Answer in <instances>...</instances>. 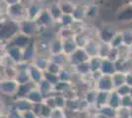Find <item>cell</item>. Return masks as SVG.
<instances>
[{
    "label": "cell",
    "instance_id": "9",
    "mask_svg": "<svg viewBox=\"0 0 132 118\" xmlns=\"http://www.w3.org/2000/svg\"><path fill=\"white\" fill-rule=\"evenodd\" d=\"M44 9L43 2H38V0H33L32 3L27 6V18L30 20H36Z\"/></svg>",
    "mask_w": 132,
    "mask_h": 118
},
{
    "label": "cell",
    "instance_id": "49",
    "mask_svg": "<svg viewBox=\"0 0 132 118\" xmlns=\"http://www.w3.org/2000/svg\"><path fill=\"white\" fill-rule=\"evenodd\" d=\"M44 80H46L48 83H50L53 87L56 86V85L60 82V80H59V78H58V75L51 74V73H50V72H47V71H45V72L44 73Z\"/></svg>",
    "mask_w": 132,
    "mask_h": 118
},
{
    "label": "cell",
    "instance_id": "60",
    "mask_svg": "<svg viewBox=\"0 0 132 118\" xmlns=\"http://www.w3.org/2000/svg\"><path fill=\"white\" fill-rule=\"evenodd\" d=\"M1 118H7V117H6V115H4V114H2V115H1Z\"/></svg>",
    "mask_w": 132,
    "mask_h": 118
},
{
    "label": "cell",
    "instance_id": "7",
    "mask_svg": "<svg viewBox=\"0 0 132 118\" xmlns=\"http://www.w3.org/2000/svg\"><path fill=\"white\" fill-rule=\"evenodd\" d=\"M39 55L37 48V40H31L30 43L23 48V61L33 63L35 58Z\"/></svg>",
    "mask_w": 132,
    "mask_h": 118
},
{
    "label": "cell",
    "instance_id": "39",
    "mask_svg": "<svg viewBox=\"0 0 132 118\" xmlns=\"http://www.w3.org/2000/svg\"><path fill=\"white\" fill-rule=\"evenodd\" d=\"M112 49L110 43H105V42H101L99 50V56L102 59H106L110 55V51Z\"/></svg>",
    "mask_w": 132,
    "mask_h": 118
},
{
    "label": "cell",
    "instance_id": "1",
    "mask_svg": "<svg viewBox=\"0 0 132 118\" xmlns=\"http://www.w3.org/2000/svg\"><path fill=\"white\" fill-rule=\"evenodd\" d=\"M6 16L9 20L19 23L28 19L27 18V6L23 4V2L17 3L14 5L8 6Z\"/></svg>",
    "mask_w": 132,
    "mask_h": 118
},
{
    "label": "cell",
    "instance_id": "27",
    "mask_svg": "<svg viewBox=\"0 0 132 118\" xmlns=\"http://www.w3.org/2000/svg\"><path fill=\"white\" fill-rule=\"evenodd\" d=\"M110 93H106V92H98L95 107H97V108L99 109L100 107L108 105V104H109V101H110Z\"/></svg>",
    "mask_w": 132,
    "mask_h": 118
},
{
    "label": "cell",
    "instance_id": "54",
    "mask_svg": "<svg viewBox=\"0 0 132 118\" xmlns=\"http://www.w3.org/2000/svg\"><path fill=\"white\" fill-rule=\"evenodd\" d=\"M121 107L132 108V96L130 95L121 97Z\"/></svg>",
    "mask_w": 132,
    "mask_h": 118
},
{
    "label": "cell",
    "instance_id": "32",
    "mask_svg": "<svg viewBox=\"0 0 132 118\" xmlns=\"http://www.w3.org/2000/svg\"><path fill=\"white\" fill-rule=\"evenodd\" d=\"M97 94H98V90H96V89H89V90H85V93H84L82 97L88 102L91 106H95L96 98H97Z\"/></svg>",
    "mask_w": 132,
    "mask_h": 118
},
{
    "label": "cell",
    "instance_id": "55",
    "mask_svg": "<svg viewBox=\"0 0 132 118\" xmlns=\"http://www.w3.org/2000/svg\"><path fill=\"white\" fill-rule=\"evenodd\" d=\"M106 59H110V60H111V61H113V62L117 61V60L119 59V52H118V49L112 47L110 55H109V57H108Z\"/></svg>",
    "mask_w": 132,
    "mask_h": 118
},
{
    "label": "cell",
    "instance_id": "22",
    "mask_svg": "<svg viewBox=\"0 0 132 118\" xmlns=\"http://www.w3.org/2000/svg\"><path fill=\"white\" fill-rule=\"evenodd\" d=\"M50 57L48 56H44V55H38V56L35 58V60L33 61L32 64H34L37 68H39L40 71L45 72L48 68L50 65Z\"/></svg>",
    "mask_w": 132,
    "mask_h": 118
},
{
    "label": "cell",
    "instance_id": "58",
    "mask_svg": "<svg viewBox=\"0 0 132 118\" xmlns=\"http://www.w3.org/2000/svg\"><path fill=\"white\" fill-rule=\"evenodd\" d=\"M5 4H7L8 6L10 5H14V4H17V3H20V2H22L23 0H2Z\"/></svg>",
    "mask_w": 132,
    "mask_h": 118
},
{
    "label": "cell",
    "instance_id": "12",
    "mask_svg": "<svg viewBox=\"0 0 132 118\" xmlns=\"http://www.w3.org/2000/svg\"><path fill=\"white\" fill-rule=\"evenodd\" d=\"M4 52H6L16 63H19V62L23 61V48L22 47H19V46L14 45V44H9L7 46V48H6V50L4 51Z\"/></svg>",
    "mask_w": 132,
    "mask_h": 118
},
{
    "label": "cell",
    "instance_id": "50",
    "mask_svg": "<svg viewBox=\"0 0 132 118\" xmlns=\"http://www.w3.org/2000/svg\"><path fill=\"white\" fill-rule=\"evenodd\" d=\"M116 118H132V108H125V107L118 108Z\"/></svg>",
    "mask_w": 132,
    "mask_h": 118
},
{
    "label": "cell",
    "instance_id": "31",
    "mask_svg": "<svg viewBox=\"0 0 132 118\" xmlns=\"http://www.w3.org/2000/svg\"><path fill=\"white\" fill-rule=\"evenodd\" d=\"M75 34H76L74 33L72 28H68V27H59V30L57 31V37L60 38L62 40L73 39Z\"/></svg>",
    "mask_w": 132,
    "mask_h": 118
},
{
    "label": "cell",
    "instance_id": "34",
    "mask_svg": "<svg viewBox=\"0 0 132 118\" xmlns=\"http://www.w3.org/2000/svg\"><path fill=\"white\" fill-rule=\"evenodd\" d=\"M112 78V83H113V87H114V90L119 88L120 86L125 84V81H126V74L122 73V72H116L111 76Z\"/></svg>",
    "mask_w": 132,
    "mask_h": 118
},
{
    "label": "cell",
    "instance_id": "20",
    "mask_svg": "<svg viewBox=\"0 0 132 118\" xmlns=\"http://www.w3.org/2000/svg\"><path fill=\"white\" fill-rule=\"evenodd\" d=\"M28 72H29V75H30L31 81L33 83H35L36 85H38L42 80H44V72L40 71L39 68H37L34 64H31V66L29 68Z\"/></svg>",
    "mask_w": 132,
    "mask_h": 118
},
{
    "label": "cell",
    "instance_id": "47",
    "mask_svg": "<svg viewBox=\"0 0 132 118\" xmlns=\"http://www.w3.org/2000/svg\"><path fill=\"white\" fill-rule=\"evenodd\" d=\"M122 32V35H123V43L128 47H132V29H127Z\"/></svg>",
    "mask_w": 132,
    "mask_h": 118
},
{
    "label": "cell",
    "instance_id": "4",
    "mask_svg": "<svg viewBox=\"0 0 132 118\" xmlns=\"http://www.w3.org/2000/svg\"><path fill=\"white\" fill-rule=\"evenodd\" d=\"M117 33L118 31L111 25H104L97 31V39L101 42L110 43Z\"/></svg>",
    "mask_w": 132,
    "mask_h": 118
},
{
    "label": "cell",
    "instance_id": "40",
    "mask_svg": "<svg viewBox=\"0 0 132 118\" xmlns=\"http://www.w3.org/2000/svg\"><path fill=\"white\" fill-rule=\"evenodd\" d=\"M3 114L6 115L7 118H23V113H21L18 109H16V107L13 104L7 107V110Z\"/></svg>",
    "mask_w": 132,
    "mask_h": 118
},
{
    "label": "cell",
    "instance_id": "56",
    "mask_svg": "<svg viewBox=\"0 0 132 118\" xmlns=\"http://www.w3.org/2000/svg\"><path fill=\"white\" fill-rule=\"evenodd\" d=\"M50 118H64V111L63 109H59V108H54L51 112Z\"/></svg>",
    "mask_w": 132,
    "mask_h": 118
},
{
    "label": "cell",
    "instance_id": "41",
    "mask_svg": "<svg viewBox=\"0 0 132 118\" xmlns=\"http://www.w3.org/2000/svg\"><path fill=\"white\" fill-rule=\"evenodd\" d=\"M80 104H81V97L69 99V101H66L65 108L70 109V110H74V111H80Z\"/></svg>",
    "mask_w": 132,
    "mask_h": 118
},
{
    "label": "cell",
    "instance_id": "36",
    "mask_svg": "<svg viewBox=\"0 0 132 118\" xmlns=\"http://www.w3.org/2000/svg\"><path fill=\"white\" fill-rule=\"evenodd\" d=\"M1 75H2V79H16L18 71L15 67H2L1 66Z\"/></svg>",
    "mask_w": 132,
    "mask_h": 118
},
{
    "label": "cell",
    "instance_id": "21",
    "mask_svg": "<svg viewBox=\"0 0 132 118\" xmlns=\"http://www.w3.org/2000/svg\"><path fill=\"white\" fill-rule=\"evenodd\" d=\"M47 9H48V11H50L52 19L54 20V22L56 23V24H59L61 18H62V16H63L64 14H63L62 11H61L60 7H59V5H58L57 1H56V2H53V3H51V4L47 7Z\"/></svg>",
    "mask_w": 132,
    "mask_h": 118
},
{
    "label": "cell",
    "instance_id": "25",
    "mask_svg": "<svg viewBox=\"0 0 132 118\" xmlns=\"http://www.w3.org/2000/svg\"><path fill=\"white\" fill-rule=\"evenodd\" d=\"M98 112L103 118H116L117 116V109L110 106L109 104L103 107H100Z\"/></svg>",
    "mask_w": 132,
    "mask_h": 118
},
{
    "label": "cell",
    "instance_id": "53",
    "mask_svg": "<svg viewBox=\"0 0 132 118\" xmlns=\"http://www.w3.org/2000/svg\"><path fill=\"white\" fill-rule=\"evenodd\" d=\"M31 64L32 63H29V62H26V61H21L19 62V63H17L15 68H16V70L18 72H24V71H28L29 70Z\"/></svg>",
    "mask_w": 132,
    "mask_h": 118
},
{
    "label": "cell",
    "instance_id": "37",
    "mask_svg": "<svg viewBox=\"0 0 132 118\" xmlns=\"http://www.w3.org/2000/svg\"><path fill=\"white\" fill-rule=\"evenodd\" d=\"M102 63H103V59L100 56L91 57L89 59V65H90V68H91V73L101 71Z\"/></svg>",
    "mask_w": 132,
    "mask_h": 118
},
{
    "label": "cell",
    "instance_id": "11",
    "mask_svg": "<svg viewBox=\"0 0 132 118\" xmlns=\"http://www.w3.org/2000/svg\"><path fill=\"white\" fill-rule=\"evenodd\" d=\"M100 44H101V41L96 38H92L88 41L87 45L85 46V50L87 52L90 58L91 57H96L99 56V50H100Z\"/></svg>",
    "mask_w": 132,
    "mask_h": 118
},
{
    "label": "cell",
    "instance_id": "26",
    "mask_svg": "<svg viewBox=\"0 0 132 118\" xmlns=\"http://www.w3.org/2000/svg\"><path fill=\"white\" fill-rule=\"evenodd\" d=\"M70 66H67L61 69V71L58 74V78L61 82H68V83H73V80H74V72H73V69H69Z\"/></svg>",
    "mask_w": 132,
    "mask_h": 118
},
{
    "label": "cell",
    "instance_id": "28",
    "mask_svg": "<svg viewBox=\"0 0 132 118\" xmlns=\"http://www.w3.org/2000/svg\"><path fill=\"white\" fill-rule=\"evenodd\" d=\"M38 88L39 90L44 95V96H50V95H53L54 94V87L52 85L48 83L46 80H42L38 84Z\"/></svg>",
    "mask_w": 132,
    "mask_h": 118
},
{
    "label": "cell",
    "instance_id": "59",
    "mask_svg": "<svg viewBox=\"0 0 132 118\" xmlns=\"http://www.w3.org/2000/svg\"><path fill=\"white\" fill-rule=\"evenodd\" d=\"M125 84L128 85L130 88H132V76L129 73L126 74V81H125Z\"/></svg>",
    "mask_w": 132,
    "mask_h": 118
},
{
    "label": "cell",
    "instance_id": "30",
    "mask_svg": "<svg viewBox=\"0 0 132 118\" xmlns=\"http://www.w3.org/2000/svg\"><path fill=\"white\" fill-rule=\"evenodd\" d=\"M37 87H38V85H36L33 82H30V83H28L26 85H20L16 97H26L28 96V94L33 90V89L37 88Z\"/></svg>",
    "mask_w": 132,
    "mask_h": 118
},
{
    "label": "cell",
    "instance_id": "61",
    "mask_svg": "<svg viewBox=\"0 0 132 118\" xmlns=\"http://www.w3.org/2000/svg\"><path fill=\"white\" fill-rule=\"evenodd\" d=\"M130 96H132V88H131V90H130Z\"/></svg>",
    "mask_w": 132,
    "mask_h": 118
},
{
    "label": "cell",
    "instance_id": "51",
    "mask_svg": "<svg viewBox=\"0 0 132 118\" xmlns=\"http://www.w3.org/2000/svg\"><path fill=\"white\" fill-rule=\"evenodd\" d=\"M121 96V97H123V96H129L130 95V90H131V88L128 86V85L124 84L120 86L119 88H117L114 90Z\"/></svg>",
    "mask_w": 132,
    "mask_h": 118
},
{
    "label": "cell",
    "instance_id": "18",
    "mask_svg": "<svg viewBox=\"0 0 132 118\" xmlns=\"http://www.w3.org/2000/svg\"><path fill=\"white\" fill-rule=\"evenodd\" d=\"M87 5L88 4H77L72 15L76 22H85V20H87Z\"/></svg>",
    "mask_w": 132,
    "mask_h": 118
},
{
    "label": "cell",
    "instance_id": "52",
    "mask_svg": "<svg viewBox=\"0 0 132 118\" xmlns=\"http://www.w3.org/2000/svg\"><path fill=\"white\" fill-rule=\"evenodd\" d=\"M62 67H60L58 64H56L54 62L50 61V65H48V68H47V72H50L51 74H55V75H58L59 72L61 71Z\"/></svg>",
    "mask_w": 132,
    "mask_h": 118
},
{
    "label": "cell",
    "instance_id": "16",
    "mask_svg": "<svg viewBox=\"0 0 132 118\" xmlns=\"http://www.w3.org/2000/svg\"><path fill=\"white\" fill-rule=\"evenodd\" d=\"M94 38L92 35H90V34L87 33V29L85 30V31H83L81 33H78L74 35V40H75V42H76V44L79 48H85V46L87 45L88 43V41L90 39Z\"/></svg>",
    "mask_w": 132,
    "mask_h": 118
},
{
    "label": "cell",
    "instance_id": "62",
    "mask_svg": "<svg viewBox=\"0 0 132 118\" xmlns=\"http://www.w3.org/2000/svg\"><path fill=\"white\" fill-rule=\"evenodd\" d=\"M129 74H130V75H131V76H132V71H131V72H130V73H129Z\"/></svg>",
    "mask_w": 132,
    "mask_h": 118
},
{
    "label": "cell",
    "instance_id": "48",
    "mask_svg": "<svg viewBox=\"0 0 132 118\" xmlns=\"http://www.w3.org/2000/svg\"><path fill=\"white\" fill-rule=\"evenodd\" d=\"M54 101H55V108L64 109L66 107V98L63 95L60 94H54Z\"/></svg>",
    "mask_w": 132,
    "mask_h": 118
},
{
    "label": "cell",
    "instance_id": "24",
    "mask_svg": "<svg viewBox=\"0 0 132 118\" xmlns=\"http://www.w3.org/2000/svg\"><path fill=\"white\" fill-rule=\"evenodd\" d=\"M73 69V72L75 75H77L78 77H84V76H87L91 73V68H90V65H89V61L88 62H84V63H81L77 66L72 68Z\"/></svg>",
    "mask_w": 132,
    "mask_h": 118
},
{
    "label": "cell",
    "instance_id": "57",
    "mask_svg": "<svg viewBox=\"0 0 132 118\" xmlns=\"http://www.w3.org/2000/svg\"><path fill=\"white\" fill-rule=\"evenodd\" d=\"M23 118H40V117L32 109V110H29V111H26V112L23 113Z\"/></svg>",
    "mask_w": 132,
    "mask_h": 118
},
{
    "label": "cell",
    "instance_id": "14",
    "mask_svg": "<svg viewBox=\"0 0 132 118\" xmlns=\"http://www.w3.org/2000/svg\"><path fill=\"white\" fill-rule=\"evenodd\" d=\"M63 53V40L56 37L50 42V55H57Z\"/></svg>",
    "mask_w": 132,
    "mask_h": 118
},
{
    "label": "cell",
    "instance_id": "38",
    "mask_svg": "<svg viewBox=\"0 0 132 118\" xmlns=\"http://www.w3.org/2000/svg\"><path fill=\"white\" fill-rule=\"evenodd\" d=\"M75 85L73 83H68V82H59L58 84L54 86V94H64L66 90L71 89L72 87H74Z\"/></svg>",
    "mask_w": 132,
    "mask_h": 118
},
{
    "label": "cell",
    "instance_id": "6",
    "mask_svg": "<svg viewBox=\"0 0 132 118\" xmlns=\"http://www.w3.org/2000/svg\"><path fill=\"white\" fill-rule=\"evenodd\" d=\"M89 59H90V56L87 54L86 50L84 48H78L73 54L68 56V63H69V66L73 68L81 63L88 62Z\"/></svg>",
    "mask_w": 132,
    "mask_h": 118
},
{
    "label": "cell",
    "instance_id": "43",
    "mask_svg": "<svg viewBox=\"0 0 132 118\" xmlns=\"http://www.w3.org/2000/svg\"><path fill=\"white\" fill-rule=\"evenodd\" d=\"M119 21H124V22H128L132 20V5L125 8L124 10L119 12V16H118Z\"/></svg>",
    "mask_w": 132,
    "mask_h": 118
},
{
    "label": "cell",
    "instance_id": "23",
    "mask_svg": "<svg viewBox=\"0 0 132 118\" xmlns=\"http://www.w3.org/2000/svg\"><path fill=\"white\" fill-rule=\"evenodd\" d=\"M78 47L74 39H69L63 40V53L66 56H70L75 51L77 50Z\"/></svg>",
    "mask_w": 132,
    "mask_h": 118
},
{
    "label": "cell",
    "instance_id": "17",
    "mask_svg": "<svg viewBox=\"0 0 132 118\" xmlns=\"http://www.w3.org/2000/svg\"><path fill=\"white\" fill-rule=\"evenodd\" d=\"M33 110L40 118H50V115H51V112H52L53 109L43 102V103H39V104H34Z\"/></svg>",
    "mask_w": 132,
    "mask_h": 118
},
{
    "label": "cell",
    "instance_id": "10",
    "mask_svg": "<svg viewBox=\"0 0 132 118\" xmlns=\"http://www.w3.org/2000/svg\"><path fill=\"white\" fill-rule=\"evenodd\" d=\"M12 104L16 107V109H18L21 113L32 110L34 107V104L28 99L27 97H16Z\"/></svg>",
    "mask_w": 132,
    "mask_h": 118
},
{
    "label": "cell",
    "instance_id": "3",
    "mask_svg": "<svg viewBox=\"0 0 132 118\" xmlns=\"http://www.w3.org/2000/svg\"><path fill=\"white\" fill-rule=\"evenodd\" d=\"M20 85L15 79H2L0 82V90L2 96L16 97Z\"/></svg>",
    "mask_w": 132,
    "mask_h": 118
},
{
    "label": "cell",
    "instance_id": "8",
    "mask_svg": "<svg viewBox=\"0 0 132 118\" xmlns=\"http://www.w3.org/2000/svg\"><path fill=\"white\" fill-rule=\"evenodd\" d=\"M95 89L98 92H106V93H111L112 90H114V87H113L111 76L103 75L102 78L96 83Z\"/></svg>",
    "mask_w": 132,
    "mask_h": 118
},
{
    "label": "cell",
    "instance_id": "15",
    "mask_svg": "<svg viewBox=\"0 0 132 118\" xmlns=\"http://www.w3.org/2000/svg\"><path fill=\"white\" fill-rule=\"evenodd\" d=\"M26 97H27L28 99L31 101L33 104H39V103H43V102L44 101V98H45L44 95L39 90L38 87L31 90V92L28 94V96H26Z\"/></svg>",
    "mask_w": 132,
    "mask_h": 118
},
{
    "label": "cell",
    "instance_id": "35",
    "mask_svg": "<svg viewBox=\"0 0 132 118\" xmlns=\"http://www.w3.org/2000/svg\"><path fill=\"white\" fill-rule=\"evenodd\" d=\"M109 105L116 108V109H118L121 107V96L116 93V90H112L110 93Z\"/></svg>",
    "mask_w": 132,
    "mask_h": 118
},
{
    "label": "cell",
    "instance_id": "5",
    "mask_svg": "<svg viewBox=\"0 0 132 118\" xmlns=\"http://www.w3.org/2000/svg\"><path fill=\"white\" fill-rule=\"evenodd\" d=\"M36 22L39 25L40 30L53 28V26L56 25V23L52 19V17H51V15H50V13L47 8H44V10L42 11V13L39 15V17L36 19Z\"/></svg>",
    "mask_w": 132,
    "mask_h": 118
},
{
    "label": "cell",
    "instance_id": "2",
    "mask_svg": "<svg viewBox=\"0 0 132 118\" xmlns=\"http://www.w3.org/2000/svg\"><path fill=\"white\" fill-rule=\"evenodd\" d=\"M39 32H40V28L37 24L36 20L26 19L19 23V33L30 39H33L34 37L39 35Z\"/></svg>",
    "mask_w": 132,
    "mask_h": 118
},
{
    "label": "cell",
    "instance_id": "29",
    "mask_svg": "<svg viewBox=\"0 0 132 118\" xmlns=\"http://www.w3.org/2000/svg\"><path fill=\"white\" fill-rule=\"evenodd\" d=\"M31 40H32V39H30V38H28L26 35H24V34L19 33V34H17L16 37L10 41V44L17 45V46H19V47L24 48L25 46H27V45L30 43Z\"/></svg>",
    "mask_w": 132,
    "mask_h": 118
},
{
    "label": "cell",
    "instance_id": "63",
    "mask_svg": "<svg viewBox=\"0 0 132 118\" xmlns=\"http://www.w3.org/2000/svg\"><path fill=\"white\" fill-rule=\"evenodd\" d=\"M131 50H132V47H131Z\"/></svg>",
    "mask_w": 132,
    "mask_h": 118
},
{
    "label": "cell",
    "instance_id": "42",
    "mask_svg": "<svg viewBox=\"0 0 132 118\" xmlns=\"http://www.w3.org/2000/svg\"><path fill=\"white\" fill-rule=\"evenodd\" d=\"M99 15V6L96 4L87 5V19H96Z\"/></svg>",
    "mask_w": 132,
    "mask_h": 118
},
{
    "label": "cell",
    "instance_id": "45",
    "mask_svg": "<svg viewBox=\"0 0 132 118\" xmlns=\"http://www.w3.org/2000/svg\"><path fill=\"white\" fill-rule=\"evenodd\" d=\"M76 22L75 20H74V18L72 15H66L64 14L62 18H61L60 22H59V26L60 27H68V28H71L72 26H73V24Z\"/></svg>",
    "mask_w": 132,
    "mask_h": 118
},
{
    "label": "cell",
    "instance_id": "13",
    "mask_svg": "<svg viewBox=\"0 0 132 118\" xmlns=\"http://www.w3.org/2000/svg\"><path fill=\"white\" fill-rule=\"evenodd\" d=\"M57 3L60 7L62 13L66 15H73L77 6V4L72 0H57Z\"/></svg>",
    "mask_w": 132,
    "mask_h": 118
},
{
    "label": "cell",
    "instance_id": "44",
    "mask_svg": "<svg viewBox=\"0 0 132 118\" xmlns=\"http://www.w3.org/2000/svg\"><path fill=\"white\" fill-rule=\"evenodd\" d=\"M15 80L18 82L19 85H26V84H28V83H30V82H32L28 71L18 72V75H17V77Z\"/></svg>",
    "mask_w": 132,
    "mask_h": 118
},
{
    "label": "cell",
    "instance_id": "33",
    "mask_svg": "<svg viewBox=\"0 0 132 118\" xmlns=\"http://www.w3.org/2000/svg\"><path fill=\"white\" fill-rule=\"evenodd\" d=\"M50 60L52 62H54V63H56V64H58V65L62 68L69 66V63H68V56H66L64 53L57 54V55H51V56H50Z\"/></svg>",
    "mask_w": 132,
    "mask_h": 118
},
{
    "label": "cell",
    "instance_id": "19",
    "mask_svg": "<svg viewBox=\"0 0 132 118\" xmlns=\"http://www.w3.org/2000/svg\"><path fill=\"white\" fill-rule=\"evenodd\" d=\"M101 72L103 75L106 76H112L116 72V63L111 61L110 59H103L102 67H101Z\"/></svg>",
    "mask_w": 132,
    "mask_h": 118
},
{
    "label": "cell",
    "instance_id": "46",
    "mask_svg": "<svg viewBox=\"0 0 132 118\" xmlns=\"http://www.w3.org/2000/svg\"><path fill=\"white\" fill-rule=\"evenodd\" d=\"M110 45L113 48H119L122 45H124V43H123V35H122V32L121 31L120 32L118 31V33L116 34V37L111 40Z\"/></svg>",
    "mask_w": 132,
    "mask_h": 118
}]
</instances>
